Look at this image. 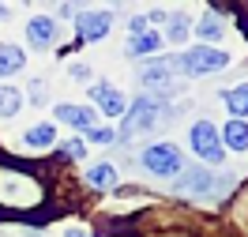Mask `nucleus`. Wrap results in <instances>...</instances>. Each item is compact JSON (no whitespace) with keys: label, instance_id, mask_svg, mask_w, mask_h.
Returning <instances> with one entry per match:
<instances>
[{"label":"nucleus","instance_id":"f257e3e1","mask_svg":"<svg viewBox=\"0 0 248 237\" xmlns=\"http://www.w3.org/2000/svg\"><path fill=\"white\" fill-rule=\"evenodd\" d=\"M230 64V53H222V49H211V46H196V49H185V53H177V72H185V76H211V72H222Z\"/></svg>","mask_w":248,"mask_h":237},{"label":"nucleus","instance_id":"f03ea898","mask_svg":"<svg viewBox=\"0 0 248 237\" xmlns=\"http://www.w3.org/2000/svg\"><path fill=\"white\" fill-rule=\"evenodd\" d=\"M158 113H166V102L162 98H151V95H143L136 98L128 110H124V140L128 136H136V132H147V128H155L158 125Z\"/></svg>","mask_w":248,"mask_h":237},{"label":"nucleus","instance_id":"7ed1b4c3","mask_svg":"<svg viewBox=\"0 0 248 237\" xmlns=\"http://www.w3.org/2000/svg\"><path fill=\"white\" fill-rule=\"evenodd\" d=\"M188 143H192V151H196L203 162H215V166H222V162H226L222 132H218L211 121H200V125H192V132H188Z\"/></svg>","mask_w":248,"mask_h":237},{"label":"nucleus","instance_id":"20e7f679","mask_svg":"<svg viewBox=\"0 0 248 237\" xmlns=\"http://www.w3.org/2000/svg\"><path fill=\"white\" fill-rule=\"evenodd\" d=\"M181 151L173 147V143H151L147 151H143V166H147V174L155 177H173L181 174Z\"/></svg>","mask_w":248,"mask_h":237},{"label":"nucleus","instance_id":"39448f33","mask_svg":"<svg viewBox=\"0 0 248 237\" xmlns=\"http://www.w3.org/2000/svg\"><path fill=\"white\" fill-rule=\"evenodd\" d=\"M76 31H79V38L83 42H98V38H106L109 31H113V16L109 12H79V19H76Z\"/></svg>","mask_w":248,"mask_h":237},{"label":"nucleus","instance_id":"423d86ee","mask_svg":"<svg viewBox=\"0 0 248 237\" xmlns=\"http://www.w3.org/2000/svg\"><path fill=\"white\" fill-rule=\"evenodd\" d=\"M177 192L181 196H211V192H218V181L207 170H188L177 177Z\"/></svg>","mask_w":248,"mask_h":237},{"label":"nucleus","instance_id":"0eeeda50","mask_svg":"<svg viewBox=\"0 0 248 237\" xmlns=\"http://www.w3.org/2000/svg\"><path fill=\"white\" fill-rule=\"evenodd\" d=\"M91 98L98 102V110L106 113V117H124V110H128L124 95L113 87V83H94V87H91Z\"/></svg>","mask_w":248,"mask_h":237},{"label":"nucleus","instance_id":"6e6552de","mask_svg":"<svg viewBox=\"0 0 248 237\" xmlns=\"http://www.w3.org/2000/svg\"><path fill=\"white\" fill-rule=\"evenodd\" d=\"M27 42H31L34 49H49L57 42V23L49 16H34L31 23H27Z\"/></svg>","mask_w":248,"mask_h":237},{"label":"nucleus","instance_id":"1a4fd4ad","mask_svg":"<svg viewBox=\"0 0 248 237\" xmlns=\"http://www.w3.org/2000/svg\"><path fill=\"white\" fill-rule=\"evenodd\" d=\"M57 121H64V125L72 128H94L98 125V113L91 110V106H57Z\"/></svg>","mask_w":248,"mask_h":237},{"label":"nucleus","instance_id":"9d476101","mask_svg":"<svg viewBox=\"0 0 248 237\" xmlns=\"http://www.w3.org/2000/svg\"><path fill=\"white\" fill-rule=\"evenodd\" d=\"M173 72H177V57H158V61L143 64V83H151V87H158V83H170Z\"/></svg>","mask_w":248,"mask_h":237},{"label":"nucleus","instance_id":"9b49d317","mask_svg":"<svg viewBox=\"0 0 248 237\" xmlns=\"http://www.w3.org/2000/svg\"><path fill=\"white\" fill-rule=\"evenodd\" d=\"M222 147L230 151H248V121H230L222 128Z\"/></svg>","mask_w":248,"mask_h":237},{"label":"nucleus","instance_id":"f8f14e48","mask_svg":"<svg viewBox=\"0 0 248 237\" xmlns=\"http://www.w3.org/2000/svg\"><path fill=\"white\" fill-rule=\"evenodd\" d=\"M162 42H166V38H162L158 31H147V34H140V38L128 42V53H132V57H151V53L162 49Z\"/></svg>","mask_w":248,"mask_h":237},{"label":"nucleus","instance_id":"ddd939ff","mask_svg":"<svg viewBox=\"0 0 248 237\" xmlns=\"http://www.w3.org/2000/svg\"><path fill=\"white\" fill-rule=\"evenodd\" d=\"M226 106H230L233 121H245L248 117V83H237L233 91H226Z\"/></svg>","mask_w":248,"mask_h":237},{"label":"nucleus","instance_id":"4468645a","mask_svg":"<svg viewBox=\"0 0 248 237\" xmlns=\"http://www.w3.org/2000/svg\"><path fill=\"white\" fill-rule=\"evenodd\" d=\"M23 143H27L31 151H46L49 143H57V132H53V125H34V128H27Z\"/></svg>","mask_w":248,"mask_h":237},{"label":"nucleus","instance_id":"2eb2a0df","mask_svg":"<svg viewBox=\"0 0 248 237\" xmlns=\"http://www.w3.org/2000/svg\"><path fill=\"white\" fill-rule=\"evenodd\" d=\"M23 64H27V53L19 46H0V76H16Z\"/></svg>","mask_w":248,"mask_h":237},{"label":"nucleus","instance_id":"dca6fc26","mask_svg":"<svg viewBox=\"0 0 248 237\" xmlns=\"http://www.w3.org/2000/svg\"><path fill=\"white\" fill-rule=\"evenodd\" d=\"M87 181H91L94 189H113L117 185V166H109V162H98L87 170Z\"/></svg>","mask_w":248,"mask_h":237},{"label":"nucleus","instance_id":"f3484780","mask_svg":"<svg viewBox=\"0 0 248 237\" xmlns=\"http://www.w3.org/2000/svg\"><path fill=\"white\" fill-rule=\"evenodd\" d=\"M166 42H185L188 31H192V19L185 16V12H173V16H166Z\"/></svg>","mask_w":248,"mask_h":237},{"label":"nucleus","instance_id":"a211bd4d","mask_svg":"<svg viewBox=\"0 0 248 237\" xmlns=\"http://www.w3.org/2000/svg\"><path fill=\"white\" fill-rule=\"evenodd\" d=\"M0 196H8L12 204H27V196H34V189L27 185V181H0Z\"/></svg>","mask_w":248,"mask_h":237},{"label":"nucleus","instance_id":"6ab92c4d","mask_svg":"<svg viewBox=\"0 0 248 237\" xmlns=\"http://www.w3.org/2000/svg\"><path fill=\"white\" fill-rule=\"evenodd\" d=\"M19 106H23V95L16 87H0V117H16Z\"/></svg>","mask_w":248,"mask_h":237},{"label":"nucleus","instance_id":"aec40b11","mask_svg":"<svg viewBox=\"0 0 248 237\" xmlns=\"http://www.w3.org/2000/svg\"><path fill=\"white\" fill-rule=\"evenodd\" d=\"M196 31H200V38L215 42V38H222V19H218L215 12H207V16L200 19V27H196Z\"/></svg>","mask_w":248,"mask_h":237},{"label":"nucleus","instance_id":"412c9836","mask_svg":"<svg viewBox=\"0 0 248 237\" xmlns=\"http://www.w3.org/2000/svg\"><path fill=\"white\" fill-rule=\"evenodd\" d=\"M87 132H91V143H98V147H109V143L117 140V132H113V128H87Z\"/></svg>","mask_w":248,"mask_h":237},{"label":"nucleus","instance_id":"4be33fe9","mask_svg":"<svg viewBox=\"0 0 248 237\" xmlns=\"http://www.w3.org/2000/svg\"><path fill=\"white\" fill-rule=\"evenodd\" d=\"M64 155H68V158H83V155H87V143H83V140H68V143H64Z\"/></svg>","mask_w":248,"mask_h":237},{"label":"nucleus","instance_id":"5701e85b","mask_svg":"<svg viewBox=\"0 0 248 237\" xmlns=\"http://www.w3.org/2000/svg\"><path fill=\"white\" fill-rule=\"evenodd\" d=\"M27 95H31V102H46V83H42V79H31Z\"/></svg>","mask_w":248,"mask_h":237},{"label":"nucleus","instance_id":"b1692460","mask_svg":"<svg viewBox=\"0 0 248 237\" xmlns=\"http://www.w3.org/2000/svg\"><path fill=\"white\" fill-rule=\"evenodd\" d=\"M79 12H87L83 0H64V4H61V16H79Z\"/></svg>","mask_w":248,"mask_h":237},{"label":"nucleus","instance_id":"393cba45","mask_svg":"<svg viewBox=\"0 0 248 237\" xmlns=\"http://www.w3.org/2000/svg\"><path fill=\"white\" fill-rule=\"evenodd\" d=\"M147 27H151V23H147V16H136L132 23H128V31H132V38H140V34H147Z\"/></svg>","mask_w":248,"mask_h":237},{"label":"nucleus","instance_id":"a878e982","mask_svg":"<svg viewBox=\"0 0 248 237\" xmlns=\"http://www.w3.org/2000/svg\"><path fill=\"white\" fill-rule=\"evenodd\" d=\"M68 72H72V76H76V79H91V68H87V64H72Z\"/></svg>","mask_w":248,"mask_h":237},{"label":"nucleus","instance_id":"bb28decb","mask_svg":"<svg viewBox=\"0 0 248 237\" xmlns=\"http://www.w3.org/2000/svg\"><path fill=\"white\" fill-rule=\"evenodd\" d=\"M64 237H91V234H83V230H68Z\"/></svg>","mask_w":248,"mask_h":237}]
</instances>
